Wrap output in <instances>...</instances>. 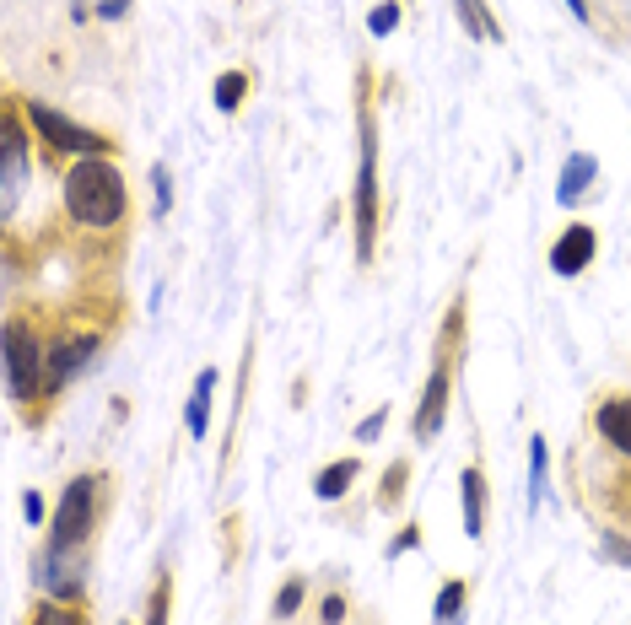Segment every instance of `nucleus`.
Wrapping results in <instances>:
<instances>
[{
	"mask_svg": "<svg viewBox=\"0 0 631 625\" xmlns=\"http://www.w3.org/2000/svg\"><path fill=\"white\" fill-rule=\"evenodd\" d=\"M151 183H157V216H162V210L173 205V183H167V167H157V173H151Z\"/></svg>",
	"mask_w": 631,
	"mask_h": 625,
	"instance_id": "28",
	"label": "nucleus"
},
{
	"mask_svg": "<svg viewBox=\"0 0 631 625\" xmlns=\"http://www.w3.org/2000/svg\"><path fill=\"white\" fill-rule=\"evenodd\" d=\"M459 22H464V32H470V38H481V43H502V27L486 16V5H481V0H459Z\"/></svg>",
	"mask_w": 631,
	"mask_h": 625,
	"instance_id": "17",
	"label": "nucleus"
},
{
	"mask_svg": "<svg viewBox=\"0 0 631 625\" xmlns=\"http://www.w3.org/2000/svg\"><path fill=\"white\" fill-rule=\"evenodd\" d=\"M356 129H362V167H356V259H373V237H378V119L373 103H356Z\"/></svg>",
	"mask_w": 631,
	"mask_h": 625,
	"instance_id": "2",
	"label": "nucleus"
},
{
	"mask_svg": "<svg viewBox=\"0 0 631 625\" xmlns=\"http://www.w3.org/2000/svg\"><path fill=\"white\" fill-rule=\"evenodd\" d=\"M394 27H400V5H394V0L373 5V16H367V32H373V38H389Z\"/></svg>",
	"mask_w": 631,
	"mask_h": 625,
	"instance_id": "22",
	"label": "nucleus"
},
{
	"mask_svg": "<svg viewBox=\"0 0 631 625\" xmlns=\"http://www.w3.org/2000/svg\"><path fill=\"white\" fill-rule=\"evenodd\" d=\"M405 475H410V464H394V469H389V486L378 491V507H383V513L400 507V496H405Z\"/></svg>",
	"mask_w": 631,
	"mask_h": 625,
	"instance_id": "24",
	"label": "nucleus"
},
{
	"mask_svg": "<svg viewBox=\"0 0 631 625\" xmlns=\"http://www.w3.org/2000/svg\"><path fill=\"white\" fill-rule=\"evenodd\" d=\"M594 183H599V156L572 151L567 167H562V178H556V200H562V205H578V200L594 194Z\"/></svg>",
	"mask_w": 631,
	"mask_h": 625,
	"instance_id": "11",
	"label": "nucleus"
},
{
	"mask_svg": "<svg viewBox=\"0 0 631 625\" xmlns=\"http://www.w3.org/2000/svg\"><path fill=\"white\" fill-rule=\"evenodd\" d=\"M599 550H605L610 561H621V567H631V545L621 540V534H616V529H605V534H599Z\"/></svg>",
	"mask_w": 631,
	"mask_h": 625,
	"instance_id": "25",
	"label": "nucleus"
},
{
	"mask_svg": "<svg viewBox=\"0 0 631 625\" xmlns=\"http://www.w3.org/2000/svg\"><path fill=\"white\" fill-rule=\"evenodd\" d=\"M302 599H308V583H302V577H286V583L275 588V604H270V615H275V621H292V615L302 610Z\"/></svg>",
	"mask_w": 631,
	"mask_h": 625,
	"instance_id": "18",
	"label": "nucleus"
},
{
	"mask_svg": "<svg viewBox=\"0 0 631 625\" xmlns=\"http://www.w3.org/2000/svg\"><path fill=\"white\" fill-rule=\"evenodd\" d=\"M383 426H389V405H383V410H373V415H367V421L356 426V442H373V437H378Z\"/></svg>",
	"mask_w": 631,
	"mask_h": 625,
	"instance_id": "26",
	"label": "nucleus"
},
{
	"mask_svg": "<svg viewBox=\"0 0 631 625\" xmlns=\"http://www.w3.org/2000/svg\"><path fill=\"white\" fill-rule=\"evenodd\" d=\"M32 583H38L43 599H59V604L81 599V588H86V550L43 545V556L32 561Z\"/></svg>",
	"mask_w": 631,
	"mask_h": 625,
	"instance_id": "6",
	"label": "nucleus"
},
{
	"mask_svg": "<svg viewBox=\"0 0 631 625\" xmlns=\"http://www.w3.org/2000/svg\"><path fill=\"white\" fill-rule=\"evenodd\" d=\"M211 394H216V372L205 367V372L194 378V394H189V437H194V442L211 432Z\"/></svg>",
	"mask_w": 631,
	"mask_h": 625,
	"instance_id": "14",
	"label": "nucleus"
},
{
	"mask_svg": "<svg viewBox=\"0 0 631 625\" xmlns=\"http://www.w3.org/2000/svg\"><path fill=\"white\" fill-rule=\"evenodd\" d=\"M65 210H70L81 227H119L124 210H130L124 173H119L108 156H81V162L65 173Z\"/></svg>",
	"mask_w": 631,
	"mask_h": 625,
	"instance_id": "1",
	"label": "nucleus"
},
{
	"mask_svg": "<svg viewBox=\"0 0 631 625\" xmlns=\"http://www.w3.org/2000/svg\"><path fill=\"white\" fill-rule=\"evenodd\" d=\"M167 610H173V583L162 577V583L151 588V610H146V625H167Z\"/></svg>",
	"mask_w": 631,
	"mask_h": 625,
	"instance_id": "23",
	"label": "nucleus"
},
{
	"mask_svg": "<svg viewBox=\"0 0 631 625\" xmlns=\"http://www.w3.org/2000/svg\"><path fill=\"white\" fill-rule=\"evenodd\" d=\"M416 545H421V529H400V534H394V545H389V556H410Z\"/></svg>",
	"mask_w": 631,
	"mask_h": 625,
	"instance_id": "30",
	"label": "nucleus"
},
{
	"mask_svg": "<svg viewBox=\"0 0 631 625\" xmlns=\"http://www.w3.org/2000/svg\"><path fill=\"white\" fill-rule=\"evenodd\" d=\"M459 507H464V534L481 540L486 534V475H481V464H470L459 475Z\"/></svg>",
	"mask_w": 631,
	"mask_h": 625,
	"instance_id": "12",
	"label": "nucleus"
},
{
	"mask_svg": "<svg viewBox=\"0 0 631 625\" xmlns=\"http://www.w3.org/2000/svg\"><path fill=\"white\" fill-rule=\"evenodd\" d=\"M540 496H545V437L529 442V502L540 507Z\"/></svg>",
	"mask_w": 631,
	"mask_h": 625,
	"instance_id": "21",
	"label": "nucleus"
},
{
	"mask_svg": "<svg viewBox=\"0 0 631 625\" xmlns=\"http://www.w3.org/2000/svg\"><path fill=\"white\" fill-rule=\"evenodd\" d=\"M448 383H454V372H448V356H437V367H432V378H427V388H421L416 421H410L416 442H432V437L443 432V410H448Z\"/></svg>",
	"mask_w": 631,
	"mask_h": 625,
	"instance_id": "8",
	"label": "nucleus"
},
{
	"mask_svg": "<svg viewBox=\"0 0 631 625\" xmlns=\"http://www.w3.org/2000/svg\"><path fill=\"white\" fill-rule=\"evenodd\" d=\"M92 356H97V335H70V340H59V345H49V372H54V394L65 388V383H76L86 367H92Z\"/></svg>",
	"mask_w": 631,
	"mask_h": 625,
	"instance_id": "10",
	"label": "nucleus"
},
{
	"mask_svg": "<svg viewBox=\"0 0 631 625\" xmlns=\"http://www.w3.org/2000/svg\"><path fill=\"white\" fill-rule=\"evenodd\" d=\"M567 11H572L578 22H594V11H589V0H567Z\"/></svg>",
	"mask_w": 631,
	"mask_h": 625,
	"instance_id": "32",
	"label": "nucleus"
},
{
	"mask_svg": "<svg viewBox=\"0 0 631 625\" xmlns=\"http://www.w3.org/2000/svg\"><path fill=\"white\" fill-rule=\"evenodd\" d=\"M362 475V464L356 459H340V464H329V469H319V480H313V496L319 502H340L346 491H351V480Z\"/></svg>",
	"mask_w": 631,
	"mask_h": 625,
	"instance_id": "15",
	"label": "nucleus"
},
{
	"mask_svg": "<svg viewBox=\"0 0 631 625\" xmlns=\"http://www.w3.org/2000/svg\"><path fill=\"white\" fill-rule=\"evenodd\" d=\"M22 113H27V124L54 146V151H70V156H108L113 151V140H103L97 129H86V124H76V119H65L59 108H43V103H22Z\"/></svg>",
	"mask_w": 631,
	"mask_h": 625,
	"instance_id": "5",
	"label": "nucleus"
},
{
	"mask_svg": "<svg viewBox=\"0 0 631 625\" xmlns=\"http://www.w3.org/2000/svg\"><path fill=\"white\" fill-rule=\"evenodd\" d=\"M594 254H599V232H594L589 221H572V227L551 243V270L572 281V275H583V270H589V259H594Z\"/></svg>",
	"mask_w": 631,
	"mask_h": 625,
	"instance_id": "9",
	"label": "nucleus"
},
{
	"mask_svg": "<svg viewBox=\"0 0 631 625\" xmlns=\"http://www.w3.org/2000/svg\"><path fill=\"white\" fill-rule=\"evenodd\" d=\"M22 513H27V523H32V529L49 518V507H43V496H38V491H27V496H22Z\"/></svg>",
	"mask_w": 631,
	"mask_h": 625,
	"instance_id": "29",
	"label": "nucleus"
},
{
	"mask_svg": "<svg viewBox=\"0 0 631 625\" xmlns=\"http://www.w3.org/2000/svg\"><path fill=\"white\" fill-rule=\"evenodd\" d=\"M319 621H324V625H340V621H346V594H329V599L319 604Z\"/></svg>",
	"mask_w": 631,
	"mask_h": 625,
	"instance_id": "27",
	"label": "nucleus"
},
{
	"mask_svg": "<svg viewBox=\"0 0 631 625\" xmlns=\"http://www.w3.org/2000/svg\"><path fill=\"white\" fill-rule=\"evenodd\" d=\"M5 388L11 399H38V394H54V372H49V345L22 324L11 318L5 329Z\"/></svg>",
	"mask_w": 631,
	"mask_h": 625,
	"instance_id": "3",
	"label": "nucleus"
},
{
	"mask_svg": "<svg viewBox=\"0 0 631 625\" xmlns=\"http://www.w3.org/2000/svg\"><path fill=\"white\" fill-rule=\"evenodd\" d=\"M22 183H27V140H22L16 108H5V119H0V216L5 221L16 216Z\"/></svg>",
	"mask_w": 631,
	"mask_h": 625,
	"instance_id": "7",
	"label": "nucleus"
},
{
	"mask_svg": "<svg viewBox=\"0 0 631 625\" xmlns=\"http://www.w3.org/2000/svg\"><path fill=\"white\" fill-rule=\"evenodd\" d=\"M464 604H470V583H464V577H454V583H443V594H437L432 615H437V625H464V621H459V615H464Z\"/></svg>",
	"mask_w": 631,
	"mask_h": 625,
	"instance_id": "16",
	"label": "nucleus"
},
{
	"mask_svg": "<svg viewBox=\"0 0 631 625\" xmlns=\"http://www.w3.org/2000/svg\"><path fill=\"white\" fill-rule=\"evenodd\" d=\"M92 518H97V480L81 475L65 486L54 518H49V540L43 545H59V550H86V534H92Z\"/></svg>",
	"mask_w": 631,
	"mask_h": 625,
	"instance_id": "4",
	"label": "nucleus"
},
{
	"mask_svg": "<svg viewBox=\"0 0 631 625\" xmlns=\"http://www.w3.org/2000/svg\"><path fill=\"white\" fill-rule=\"evenodd\" d=\"M97 16H103V22H124V16H130V0H103Z\"/></svg>",
	"mask_w": 631,
	"mask_h": 625,
	"instance_id": "31",
	"label": "nucleus"
},
{
	"mask_svg": "<svg viewBox=\"0 0 631 625\" xmlns=\"http://www.w3.org/2000/svg\"><path fill=\"white\" fill-rule=\"evenodd\" d=\"M594 426H599V437L605 442H616L621 453H631V399H605L599 410H594Z\"/></svg>",
	"mask_w": 631,
	"mask_h": 625,
	"instance_id": "13",
	"label": "nucleus"
},
{
	"mask_svg": "<svg viewBox=\"0 0 631 625\" xmlns=\"http://www.w3.org/2000/svg\"><path fill=\"white\" fill-rule=\"evenodd\" d=\"M119 625H130V621H119Z\"/></svg>",
	"mask_w": 631,
	"mask_h": 625,
	"instance_id": "33",
	"label": "nucleus"
},
{
	"mask_svg": "<svg viewBox=\"0 0 631 625\" xmlns=\"http://www.w3.org/2000/svg\"><path fill=\"white\" fill-rule=\"evenodd\" d=\"M243 92H248V70H227V76L216 81V108H221V113H238Z\"/></svg>",
	"mask_w": 631,
	"mask_h": 625,
	"instance_id": "19",
	"label": "nucleus"
},
{
	"mask_svg": "<svg viewBox=\"0 0 631 625\" xmlns=\"http://www.w3.org/2000/svg\"><path fill=\"white\" fill-rule=\"evenodd\" d=\"M32 625H86V615L70 610V604H59V599H43V604L32 610Z\"/></svg>",
	"mask_w": 631,
	"mask_h": 625,
	"instance_id": "20",
	"label": "nucleus"
}]
</instances>
